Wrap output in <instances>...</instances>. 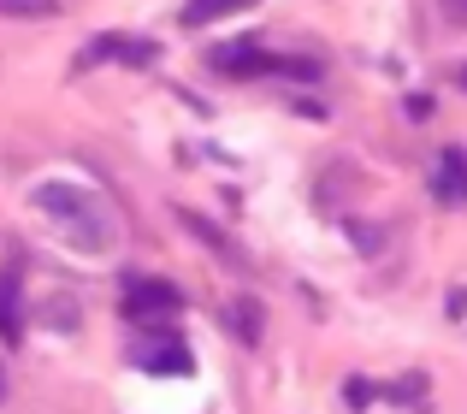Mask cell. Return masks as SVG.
Instances as JSON below:
<instances>
[{"label": "cell", "instance_id": "obj_1", "mask_svg": "<svg viewBox=\"0 0 467 414\" xmlns=\"http://www.w3.org/2000/svg\"><path fill=\"white\" fill-rule=\"evenodd\" d=\"M36 202H42L54 219H66L71 237H78V249H107L113 231H107L101 207H95L89 196H78V190H66V184H42V190H36Z\"/></svg>", "mask_w": 467, "mask_h": 414}, {"label": "cell", "instance_id": "obj_5", "mask_svg": "<svg viewBox=\"0 0 467 414\" xmlns=\"http://www.w3.org/2000/svg\"><path fill=\"white\" fill-rule=\"evenodd\" d=\"M154 54L160 47L149 42V36H95L89 47H83V59H119V66H154Z\"/></svg>", "mask_w": 467, "mask_h": 414}, {"label": "cell", "instance_id": "obj_6", "mask_svg": "<svg viewBox=\"0 0 467 414\" xmlns=\"http://www.w3.org/2000/svg\"><path fill=\"white\" fill-rule=\"evenodd\" d=\"M432 196L444 202V207H462L467 202V154L462 149H444V154H438V166H432Z\"/></svg>", "mask_w": 467, "mask_h": 414}, {"label": "cell", "instance_id": "obj_7", "mask_svg": "<svg viewBox=\"0 0 467 414\" xmlns=\"http://www.w3.org/2000/svg\"><path fill=\"white\" fill-rule=\"evenodd\" d=\"M225 326H231V332H237V344H261V332H266V314H261V302H254V296H237V302H231V308H225Z\"/></svg>", "mask_w": 467, "mask_h": 414}, {"label": "cell", "instance_id": "obj_8", "mask_svg": "<svg viewBox=\"0 0 467 414\" xmlns=\"http://www.w3.org/2000/svg\"><path fill=\"white\" fill-rule=\"evenodd\" d=\"M0 337H6V344L24 337V290H18V278H0Z\"/></svg>", "mask_w": 467, "mask_h": 414}, {"label": "cell", "instance_id": "obj_13", "mask_svg": "<svg viewBox=\"0 0 467 414\" xmlns=\"http://www.w3.org/2000/svg\"><path fill=\"white\" fill-rule=\"evenodd\" d=\"M0 397H6V367H0Z\"/></svg>", "mask_w": 467, "mask_h": 414}, {"label": "cell", "instance_id": "obj_11", "mask_svg": "<svg viewBox=\"0 0 467 414\" xmlns=\"http://www.w3.org/2000/svg\"><path fill=\"white\" fill-rule=\"evenodd\" d=\"M438 6H444L450 24H462V30H467V0H438Z\"/></svg>", "mask_w": 467, "mask_h": 414}, {"label": "cell", "instance_id": "obj_9", "mask_svg": "<svg viewBox=\"0 0 467 414\" xmlns=\"http://www.w3.org/2000/svg\"><path fill=\"white\" fill-rule=\"evenodd\" d=\"M243 6H254V0H190V6H183V24H190V30H202V24L225 18V12H243Z\"/></svg>", "mask_w": 467, "mask_h": 414}, {"label": "cell", "instance_id": "obj_3", "mask_svg": "<svg viewBox=\"0 0 467 414\" xmlns=\"http://www.w3.org/2000/svg\"><path fill=\"white\" fill-rule=\"evenodd\" d=\"M130 361H137L142 373H190L195 361H190V344H183L178 332H142L137 344H130Z\"/></svg>", "mask_w": 467, "mask_h": 414}, {"label": "cell", "instance_id": "obj_10", "mask_svg": "<svg viewBox=\"0 0 467 414\" xmlns=\"http://www.w3.org/2000/svg\"><path fill=\"white\" fill-rule=\"evenodd\" d=\"M0 12L6 18H47V12H59V0H0Z\"/></svg>", "mask_w": 467, "mask_h": 414}, {"label": "cell", "instance_id": "obj_4", "mask_svg": "<svg viewBox=\"0 0 467 414\" xmlns=\"http://www.w3.org/2000/svg\"><path fill=\"white\" fill-rule=\"evenodd\" d=\"M207 66L219 71V78H261V71H278V54H266V47L254 42H225L207 54Z\"/></svg>", "mask_w": 467, "mask_h": 414}, {"label": "cell", "instance_id": "obj_2", "mask_svg": "<svg viewBox=\"0 0 467 414\" xmlns=\"http://www.w3.org/2000/svg\"><path fill=\"white\" fill-rule=\"evenodd\" d=\"M178 308H183V290L166 285V278H130L125 285V320L137 326H166Z\"/></svg>", "mask_w": 467, "mask_h": 414}, {"label": "cell", "instance_id": "obj_12", "mask_svg": "<svg viewBox=\"0 0 467 414\" xmlns=\"http://www.w3.org/2000/svg\"><path fill=\"white\" fill-rule=\"evenodd\" d=\"M409 119H432V95H414V101H409Z\"/></svg>", "mask_w": 467, "mask_h": 414}, {"label": "cell", "instance_id": "obj_14", "mask_svg": "<svg viewBox=\"0 0 467 414\" xmlns=\"http://www.w3.org/2000/svg\"><path fill=\"white\" fill-rule=\"evenodd\" d=\"M462 83H467V71H462Z\"/></svg>", "mask_w": 467, "mask_h": 414}]
</instances>
